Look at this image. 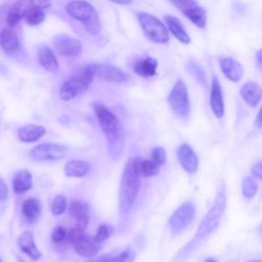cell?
Masks as SVG:
<instances>
[{"instance_id": "6da1fadb", "label": "cell", "mask_w": 262, "mask_h": 262, "mask_svg": "<svg viewBox=\"0 0 262 262\" xmlns=\"http://www.w3.org/2000/svg\"><path fill=\"white\" fill-rule=\"evenodd\" d=\"M226 205V196H225V188L222 185L216 195L215 202L210 209V211L207 213V215L202 220L198 231L195 232V235L192 237V239L178 253L177 260H184L186 259L191 253H193L204 241L215 231V229L218 227L221 218L223 216L224 210Z\"/></svg>"}, {"instance_id": "7a4b0ae2", "label": "cell", "mask_w": 262, "mask_h": 262, "mask_svg": "<svg viewBox=\"0 0 262 262\" xmlns=\"http://www.w3.org/2000/svg\"><path fill=\"white\" fill-rule=\"evenodd\" d=\"M140 162L139 157L130 159L124 168L119 192V206L122 213L128 212L136 199L140 185Z\"/></svg>"}, {"instance_id": "3957f363", "label": "cell", "mask_w": 262, "mask_h": 262, "mask_svg": "<svg viewBox=\"0 0 262 262\" xmlns=\"http://www.w3.org/2000/svg\"><path fill=\"white\" fill-rule=\"evenodd\" d=\"M94 112L98 124L105 135L110 156L116 158L118 157V155H120L122 150L124 140L123 130L120 125V121L118 117L103 104L96 103L94 105Z\"/></svg>"}, {"instance_id": "277c9868", "label": "cell", "mask_w": 262, "mask_h": 262, "mask_svg": "<svg viewBox=\"0 0 262 262\" xmlns=\"http://www.w3.org/2000/svg\"><path fill=\"white\" fill-rule=\"evenodd\" d=\"M66 10L74 19L82 23L88 34L94 36L100 32L101 25L95 8L87 1L73 0L66 5Z\"/></svg>"}, {"instance_id": "5b68a950", "label": "cell", "mask_w": 262, "mask_h": 262, "mask_svg": "<svg viewBox=\"0 0 262 262\" xmlns=\"http://www.w3.org/2000/svg\"><path fill=\"white\" fill-rule=\"evenodd\" d=\"M95 71L96 63H89L63 82L59 89L60 98L62 100H71L85 92L95 77Z\"/></svg>"}, {"instance_id": "8992f818", "label": "cell", "mask_w": 262, "mask_h": 262, "mask_svg": "<svg viewBox=\"0 0 262 262\" xmlns=\"http://www.w3.org/2000/svg\"><path fill=\"white\" fill-rule=\"evenodd\" d=\"M137 19L144 35L151 42L165 44L169 41V31L157 16L147 12H138Z\"/></svg>"}, {"instance_id": "52a82bcc", "label": "cell", "mask_w": 262, "mask_h": 262, "mask_svg": "<svg viewBox=\"0 0 262 262\" xmlns=\"http://www.w3.org/2000/svg\"><path fill=\"white\" fill-rule=\"evenodd\" d=\"M67 237L68 242L73 246L76 253L82 257L95 256L101 247V245L95 241L94 236L86 234L84 230H81L76 226L69 230Z\"/></svg>"}, {"instance_id": "ba28073f", "label": "cell", "mask_w": 262, "mask_h": 262, "mask_svg": "<svg viewBox=\"0 0 262 262\" xmlns=\"http://www.w3.org/2000/svg\"><path fill=\"white\" fill-rule=\"evenodd\" d=\"M168 103L172 111L181 118L188 116L190 112V103L185 83L178 79L168 95Z\"/></svg>"}, {"instance_id": "9c48e42d", "label": "cell", "mask_w": 262, "mask_h": 262, "mask_svg": "<svg viewBox=\"0 0 262 262\" xmlns=\"http://www.w3.org/2000/svg\"><path fill=\"white\" fill-rule=\"evenodd\" d=\"M51 3L49 0H17L9 9L6 21L10 27H14L31 10L35 8L48 9Z\"/></svg>"}, {"instance_id": "30bf717a", "label": "cell", "mask_w": 262, "mask_h": 262, "mask_svg": "<svg viewBox=\"0 0 262 262\" xmlns=\"http://www.w3.org/2000/svg\"><path fill=\"white\" fill-rule=\"evenodd\" d=\"M67 155V147L58 143H41L34 146L30 157L38 162L61 160Z\"/></svg>"}, {"instance_id": "8fae6325", "label": "cell", "mask_w": 262, "mask_h": 262, "mask_svg": "<svg viewBox=\"0 0 262 262\" xmlns=\"http://www.w3.org/2000/svg\"><path fill=\"white\" fill-rule=\"evenodd\" d=\"M194 205L191 202H186L182 204L171 216L169 220V225L173 233L177 234L183 231L192 221L194 216Z\"/></svg>"}, {"instance_id": "7c38bea8", "label": "cell", "mask_w": 262, "mask_h": 262, "mask_svg": "<svg viewBox=\"0 0 262 262\" xmlns=\"http://www.w3.org/2000/svg\"><path fill=\"white\" fill-rule=\"evenodd\" d=\"M52 43L54 50L62 56L76 57L80 55L82 51V44L80 41L64 34L55 36Z\"/></svg>"}, {"instance_id": "4fadbf2b", "label": "cell", "mask_w": 262, "mask_h": 262, "mask_svg": "<svg viewBox=\"0 0 262 262\" xmlns=\"http://www.w3.org/2000/svg\"><path fill=\"white\" fill-rule=\"evenodd\" d=\"M95 76L106 82L126 83L130 80V76L123 72L120 68L110 64L96 63Z\"/></svg>"}, {"instance_id": "5bb4252c", "label": "cell", "mask_w": 262, "mask_h": 262, "mask_svg": "<svg viewBox=\"0 0 262 262\" xmlns=\"http://www.w3.org/2000/svg\"><path fill=\"white\" fill-rule=\"evenodd\" d=\"M70 215L75 219V226L81 230H85L89 220L88 205L82 200H73L69 207Z\"/></svg>"}, {"instance_id": "9a60e30c", "label": "cell", "mask_w": 262, "mask_h": 262, "mask_svg": "<svg viewBox=\"0 0 262 262\" xmlns=\"http://www.w3.org/2000/svg\"><path fill=\"white\" fill-rule=\"evenodd\" d=\"M210 106L214 113V115L221 119L224 116V102H223V94L220 82L216 76H213L210 90Z\"/></svg>"}, {"instance_id": "2e32d148", "label": "cell", "mask_w": 262, "mask_h": 262, "mask_svg": "<svg viewBox=\"0 0 262 262\" xmlns=\"http://www.w3.org/2000/svg\"><path fill=\"white\" fill-rule=\"evenodd\" d=\"M177 158L181 167L189 174H193L199 165V160L193 149L187 144L183 143L180 145L177 151Z\"/></svg>"}, {"instance_id": "e0dca14e", "label": "cell", "mask_w": 262, "mask_h": 262, "mask_svg": "<svg viewBox=\"0 0 262 262\" xmlns=\"http://www.w3.org/2000/svg\"><path fill=\"white\" fill-rule=\"evenodd\" d=\"M220 70L223 75L231 82H238L244 74L242 64L232 57H220L219 58Z\"/></svg>"}, {"instance_id": "ac0fdd59", "label": "cell", "mask_w": 262, "mask_h": 262, "mask_svg": "<svg viewBox=\"0 0 262 262\" xmlns=\"http://www.w3.org/2000/svg\"><path fill=\"white\" fill-rule=\"evenodd\" d=\"M241 96L250 106H256L262 98V87L253 81L245 83L239 90Z\"/></svg>"}, {"instance_id": "d6986e66", "label": "cell", "mask_w": 262, "mask_h": 262, "mask_svg": "<svg viewBox=\"0 0 262 262\" xmlns=\"http://www.w3.org/2000/svg\"><path fill=\"white\" fill-rule=\"evenodd\" d=\"M157 59L150 56H147L145 58H138L132 63L133 72L142 78L154 77L157 74Z\"/></svg>"}, {"instance_id": "ffe728a7", "label": "cell", "mask_w": 262, "mask_h": 262, "mask_svg": "<svg viewBox=\"0 0 262 262\" xmlns=\"http://www.w3.org/2000/svg\"><path fill=\"white\" fill-rule=\"evenodd\" d=\"M18 247L20 250L26 253L33 261L38 260L41 257V252L35 245L34 235L32 231H25L18 237Z\"/></svg>"}, {"instance_id": "44dd1931", "label": "cell", "mask_w": 262, "mask_h": 262, "mask_svg": "<svg viewBox=\"0 0 262 262\" xmlns=\"http://www.w3.org/2000/svg\"><path fill=\"white\" fill-rule=\"evenodd\" d=\"M165 24L168 27V31L181 43L188 44L190 42V37L186 33L185 29L183 28L181 21L173 15H165L164 16Z\"/></svg>"}, {"instance_id": "7402d4cb", "label": "cell", "mask_w": 262, "mask_h": 262, "mask_svg": "<svg viewBox=\"0 0 262 262\" xmlns=\"http://www.w3.org/2000/svg\"><path fill=\"white\" fill-rule=\"evenodd\" d=\"M37 58L43 69L48 72H56L58 69V61L53 51L48 46H40L37 51Z\"/></svg>"}, {"instance_id": "603a6c76", "label": "cell", "mask_w": 262, "mask_h": 262, "mask_svg": "<svg viewBox=\"0 0 262 262\" xmlns=\"http://www.w3.org/2000/svg\"><path fill=\"white\" fill-rule=\"evenodd\" d=\"M45 134V128L41 125L29 124L17 130V137L23 142H34Z\"/></svg>"}, {"instance_id": "cb8c5ba5", "label": "cell", "mask_w": 262, "mask_h": 262, "mask_svg": "<svg viewBox=\"0 0 262 262\" xmlns=\"http://www.w3.org/2000/svg\"><path fill=\"white\" fill-rule=\"evenodd\" d=\"M42 205L38 199H28L24 202L21 211L23 215L29 223H35L38 221L41 215Z\"/></svg>"}, {"instance_id": "d4e9b609", "label": "cell", "mask_w": 262, "mask_h": 262, "mask_svg": "<svg viewBox=\"0 0 262 262\" xmlns=\"http://www.w3.org/2000/svg\"><path fill=\"white\" fill-rule=\"evenodd\" d=\"M32 175L31 173L26 170H19L17 171L12 180V188L15 193H24L31 189L32 187Z\"/></svg>"}, {"instance_id": "484cf974", "label": "cell", "mask_w": 262, "mask_h": 262, "mask_svg": "<svg viewBox=\"0 0 262 262\" xmlns=\"http://www.w3.org/2000/svg\"><path fill=\"white\" fill-rule=\"evenodd\" d=\"M0 44L5 52L7 53L15 52L19 46L17 35L13 30L9 28L3 29L0 33Z\"/></svg>"}, {"instance_id": "4316f807", "label": "cell", "mask_w": 262, "mask_h": 262, "mask_svg": "<svg viewBox=\"0 0 262 262\" xmlns=\"http://www.w3.org/2000/svg\"><path fill=\"white\" fill-rule=\"evenodd\" d=\"M89 164L82 160L69 161L63 167V171L69 177H83L89 172Z\"/></svg>"}, {"instance_id": "83f0119b", "label": "cell", "mask_w": 262, "mask_h": 262, "mask_svg": "<svg viewBox=\"0 0 262 262\" xmlns=\"http://www.w3.org/2000/svg\"><path fill=\"white\" fill-rule=\"evenodd\" d=\"M186 71L192 76V78L200 84L206 85V75L203 68L194 60H189L185 66Z\"/></svg>"}, {"instance_id": "f1b7e54d", "label": "cell", "mask_w": 262, "mask_h": 262, "mask_svg": "<svg viewBox=\"0 0 262 262\" xmlns=\"http://www.w3.org/2000/svg\"><path fill=\"white\" fill-rule=\"evenodd\" d=\"M135 259V253L131 249L124 250L122 253L116 256L101 257L97 262H133Z\"/></svg>"}, {"instance_id": "f546056e", "label": "cell", "mask_w": 262, "mask_h": 262, "mask_svg": "<svg viewBox=\"0 0 262 262\" xmlns=\"http://www.w3.org/2000/svg\"><path fill=\"white\" fill-rule=\"evenodd\" d=\"M160 165L152 160H141L140 162V172L141 176L151 177L159 173Z\"/></svg>"}, {"instance_id": "4dcf8cb0", "label": "cell", "mask_w": 262, "mask_h": 262, "mask_svg": "<svg viewBox=\"0 0 262 262\" xmlns=\"http://www.w3.org/2000/svg\"><path fill=\"white\" fill-rule=\"evenodd\" d=\"M24 18L26 19L29 26H37L41 24L45 19V9L43 8H35L29 11Z\"/></svg>"}, {"instance_id": "1f68e13d", "label": "cell", "mask_w": 262, "mask_h": 262, "mask_svg": "<svg viewBox=\"0 0 262 262\" xmlns=\"http://www.w3.org/2000/svg\"><path fill=\"white\" fill-rule=\"evenodd\" d=\"M178 10L187 16L195 7L199 6L195 0H169Z\"/></svg>"}, {"instance_id": "d6a6232c", "label": "cell", "mask_w": 262, "mask_h": 262, "mask_svg": "<svg viewBox=\"0 0 262 262\" xmlns=\"http://www.w3.org/2000/svg\"><path fill=\"white\" fill-rule=\"evenodd\" d=\"M113 231H114V229H113V227L111 225H108V224H100L98 226L97 230H96L94 238H95V241L98 244L102 245L113 234Z\"/></svg>"}, {"instance_id": "836d02e7", "label": "cell", "mask_w": 262, "mask_h": 262, "mask_svg": "<svg viewBox=\"0 0 262 262\" xmlns=\"http://www.w3.org/2000/svg\"><path fill=\"white\" fill-rule=\"evenodd\" d=\"M67 207H68V202H67V199L61 195V194H58L56 195L53 201H52V205H51V213L53 215H60L62 214L66 210H67Z\"/></svg>"}, {"instance_id": "e575fe53", "label": "cell", "mask_w": 262, "mask_h": 262, "mask_svg": "<svg viewBox=\"0 0 262 262\" xmlns=\"http://www.w3.org/2000/svg\"><path fill=\"white\" fill-rule=\"evenodd\" d=\"M257 191V185L251 177H246L243 181V194L244 196L251 199Z\"/></svg>"}, {"instance_id": "d590c367", "label": "cell", "mask_w": 262, "mask_h": 262, "mask_svg": "<svg viewBox=\"0 0 262 262\" xmlns=\"http://www.w3.org/2000/svg\"><path fill=\"white\" fill-rule=\"evenodd\" d=\"M68 232L66 231V229L61 226V225H57L54 227V229L52 230L51 233V239L53 243H61L66 239Z\"/></svg>"}, {"instance_id": "8d00e7d4", "label": "cell", "mask_w": 262, "mask_h": 262, "mask_svg": "<svg viewBox=\"0 0 262 262\" xmlns=\"http://www.w3.org/2000/svg\"><path fill=\"white\" fill-rule=\"evenodd\" d=\"M151 160L160 166L166 163V151L163 147H155L151 151Z\"/></svg>"}, {"instance_id": "74e56055", "label": "cell", "mask_w": 262, "mask_h": 262, "mask_svg": "<svg viewBox=\"0 0 262 262\" xmlns=\"http://www.w3.org/2000/svg\"><path fill=\"white\" fill-rule=\"evenodd\" d=\"M8 196V188L4 180L0 177V202L5 201Z\"/></svg>"}, {"instance_id": "f35d334b", "label": "cell", "mask_w": 262, "mask_h": 262, "mask_svg": "<svg viewBox=\"0 0 262 262\" xmlns=\"http://www.w3.org/2000/svg\"><path fill=\"white\" fill-rule=\"evenodd\" d=\"M252 174L256 177V178H259V179H262V161L256 163L252 170H251Z\"/></svg>"}, {"instance_id": "ab89813d", "label": "cell", "mask_w": 262, "mask_h": 262, "mask_svg": "<svg viewBox=\"0 0 262 262\" xmlns=\"http://www.w3.org/2000/svg\"><path fill=\"white\" fill-rule=\"evenodd\" d=\"M256 125H257V127L262 128V107L260 108V111L258 113V116L256 119Z\"/></svg>"}, {"instance_id": "60d3db41", "label": "cell", "mask_w": 262, "mask_h": 262, "mask_svg": "<svg viewBox=\"0 0 262 262\" xmlns=\"http://www.w3.org/2000/svg\"><path fill=\"white\" fill-rule=\"evenodd\" d=\"M112 2H115L117 4H121V5H128L132 2V0H110Z\"/></svg>"}, {"instance_id": "b9f144b4", "label": "cell", "mask_w": 262, "mask_h": 262, "mask_svg": "<svg viewBox=\"0 0 262 262\" xmlns=\"http://www.w3.org/2000/svg\"><path fill=\"white\" fill-rule=\"evenodd\" d=\"M256 59H257V62L262 66V48L258 50L257 54H256Z\"/></svg>"}, {"instance_id": "7bdbcfd3", "label": "cell", "mask_w": 262, "mask_h": 262, "mask_svg": "<svg viewBox=\"0 0 262 262\" xmlns=\"http://www.w3.org/2000/svg\"><path fill=\"white\" fill-rule=\"evenodd\" d=\"M206 262H216V261L214 259H212V258H209V259L206 260Z\"/></svg>"}, {"instance_id": "ee69618b", "label": "cell", "mask_w": 262, "mask_h": 262, "mask_svg": "<svg viewBox=\"0 0 262 262\" xmlns=\"http://www.w3.org/2000/svg\"><path fill=\"white\" fill-rule=\"evenodd\" d=\"M18 262H25L23 259H20V258H18Z\"/></svg>"}, {"instance_id": "f6af8a7d", "label": "cell", "mask_w": 262, "mask_h": 262, "mask_svg": "<svg viewBox=\"0 0 262 262\" xmlns=\"http://www.w3.org/2000/svg\"><path fill=\"white\" fill-rule=\"evenodd\" d=\"M260 232H261V234H262V224H261V226H260Z\"/></svg>"}, {"instance_id": "bcb514c9", "label": "cell", "mask_w": 262, "mask_h": 262, "mask_svg": "<svg viewBox=\"0 0 262 262\" xmlns=\"http://www.w3.org/2000/svg\"><path fill=\"white\" fill-rule=\"evenodd\" d=\"M0 262H1V259H0Z\"/></svg>"}]
</instances>
